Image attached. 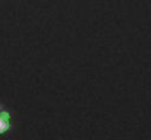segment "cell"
Instances as JSON below:
<instances>
[{"instance_id": "1", "label": "cell", "mask_w": 151, "mask_h": 140, "mask_svg": "<svg viewBox=\"0 0 151 140\" xmlns=\"http://www.w3.org/2000/svg\"><path fill=\"white\" fill-rule=\"evenodd\" d=\"M12 130V118L9 109L0 104V134H4Z\"/></svg>"}]
</instances>
